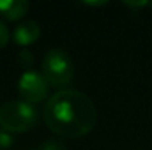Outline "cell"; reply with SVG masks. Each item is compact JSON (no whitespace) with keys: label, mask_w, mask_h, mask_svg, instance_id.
<instances>
[{"label":"cell","mask_w":152,"mask_h":150,"mask_svg":"<svg viewBox=\"0 0 152 150\" xmlns=\"http://www.w3.org/2000/svg\"><path fill=\"white\" fill-rule=\"evenodd\" d=\"M44 120L50 131L62 138H81L94 129L97 110L87 94L64 88L48 99L44 106Z\"/></svg>","instance_id":"cell-1"},{"label":"cell","mask_w":152,"mask_h":150,"mask_svg":"<svg viewBox=\"0 0 152 150\" xmlns=\"http://www.w3.org/2000/svg\"><path fill=\"white\" fill-rule=\"evenodd\" d=\"M37 122L36 108L23 101L14 99L0 106V127L7 133H27Z\"/></svg>","instance_id":"cell-2"},{"label":"cell","mask_w":152,"mask_h":150,"mask_svg":"<svg viewBox=\"0 0 152 150\" xmlns=\"http://www.w3.org/2000/svg\"><path fill=\"white\" fill-rule=\"evenodd\" d=\"M41 71H42V76L46 78L48 85L64 87L75 76V64L67 51L60 48H53L46 51L42 64H41Z\"/></svg>","instance_id":"cell-3"},{"label":"cell","mask_w":152,"mask_h":150,"mask_svg":"<svg viewBox=\"0 0 152 150\" xmlns=\"http://www.w3.org/2000/svg\"><path fill=\"white\" fill-rule=\"evenodd\" d=\"M18 92L21 95L23 101L34 104L41 103L42 99H46L48 94V81L42 76V73L36 71H25L18 79Z\"/></svg>","instance_id":"cell-4"},{"label":"cell","mask_w":152,"mask_h":150,"mask_svg":"<svg viewBox=\"0 0 152 150\" xmlns=\"http://www.w3.org/2000/svg\"><path fill=\"white\" fill-rule=\"evenodd\" d=\"M39 36H41V28L37 21H23L12 32V39L18 46H30L39 39Z\"/></svg>","instance_id":"cell-5"},{"label":"cell","mask_w":152,"mask_h":150,"mask_svg":"<svg viewBox=\"0 0 152 150\" xmlns=\"http://www.w3.org/2000/svg\"><path fill=\"white\" fill-rule=\"evenodd\" d=\"M28 7L30 4L27 0H0V14L9 21H16L23 18Z\"/></svg>","instance_id":"cell-6"},{"label":"cell","mask_w":152,"mask_h":150,"mask_svg":"<svg viewBox=\"0 0 152 150\" xmlns=\"http://www.w3.org/2000/svg\"><path fill=\"white\" fill-rule=\"evenodd\" d=\"M32 62H34V57H32V53H30V51H27V50L20 51V55H18V64H20V66H23L27 71H30Z\"/></svg>","instance_id":"cell-7"},{"label":"cell","mask_w":152,"mask_h":150,"mask_svg":"<svg viewBox=\"0 0 152 150\" xmlns=\"http://www.w3.org/2000/svg\"><path fill=\"white\" fill-rule=\"evenodd\" d=\"M12 145V136L7 133V131H0V149H7Z\"/></svg>","instance_id":"cell-8"},{"label":"cell","mask_w":152,"mask_h":150,"mask_svg":"<svg viewBox=\"0 0 152 150\" xmlns=\"http://www.w3.org/2000/svg\"><path fill=\"white\" fill-rule=\"evenodd\" d=\"M9 42V30L5 27V23L0 20V48H4Z\"/></svg>","instance_id":"cell-9"},{"label":"cell","mask_w":152,"mask_h":150,"mask_svg":"<svg viewBox=\"0 0 152 150\" xmlns=\"http://www.w3.org/2000/svg\"><path fill=\"white\" fill-rule=\"evenodd\" d=\"M39 150H66V147L60 145V143H57V141H46Z\"/></svg>","instance_id":"cell-10"},{"label":"cell","mask_w":152,"mask_h":150,"mask_svg":"<svg viewBox=\"0 0 152 150\" xmlns=\"http://www.w3.org/2000/svg\"><path fill=\"white\" fill-rule=\"evenodd\" d=\"M149 5H151V7H152V2H149Z\"/></svg>","instance_id":"cell-11"}]
</instances>
